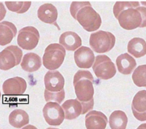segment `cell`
<instances>
[{
    "label": "cell",
    "instance_id": "obj_28",
    "mask_svg": "<svg viewBox=\"0 0 146 129\" xmlns=\"http://www.w3.org/2000/svg\"><path fill=\"white\" fill-rule=\"evenodd\" d=\"M136 129H146V123H143V124H140Z\"/></svg>",
    "mask_w": 146,
    "mask_h": 129
},
{
    "label": "cell",
    "instance_id": "obj_21",
    "mask_svg": "<svg viewBox=\"0 0 146 129\" xmlns=\"http://www.w3.org/2000/svg\"><path fill=\"white\" fill-rule=\"evenodd\" d=\"M127 51L132 57H142L146 55V41L141 37H134L128 43Z\"/></svg>",
    "mask_w": 146,
    "mask_h": 129
},
{
    "label": "cell",
    "instance_id": "obj_17",
    "mask_svg": "<svg viewBox=\"0 0 146 129\" xmlns=\"http://www.w3.org/2000/svg\"><path fill=\"white\" fill-rule=\"evenodd\" d=\"M116 63L119 72L123 75L131 74L136 67V61L135 58L128 53L118 56V57L116 58Z\"/></svg>",
    "mask_w": 146,
    "mask_h": 129
},
{
    "label": "cell",
    "instance_id": "obj_20",
    "mask_svg": "<svg viewBox=\"0 0 146 129\" xmlns=\"http://www.w3.org/2000/svg\"><path fill=\"white\" fill-rule=\"evenodd\" d=\"M42 66L40 57L35 53H27L23 56L21 67L25 71L33 73L37 71Z\"/></svg>",
    "mask_w": 146,
    "mask_h": 129
},
{
    "label": "cell",
    "instance_id": "obj_16",
    "mask_svg": "<svg viewBox=\"0 0 146 129\" xmlns=\"http://www.w3.org/2000/svg\"><path fill=\"white\" fill-rule=\"evenodd\" d=\"M59 44H61L66 51H76L82 47V38L74 31H66L59 37Z\"/></svg>",
    "mask_w": 146,
    "mask_h": 129
},
{
    "label": "cell",
    "instance_id": "obj_27",
    "mask_svg": "<svg viewBox=\"0 0 146 129\" xmlns=\"http://www.w3.org/2000/svg\"><path fill=\"white\" fill-rule=\"evenodd\" d=\"M21 129H37L35 126L34 125H31V124H27L26 126L23 127Z\"/></svg>",
    "mask_w": 146,
    "mask_h": 129
},
{
    "label": "cell",
    "instance_id": "obj_19",
    "mask_svg": "<svg viewBox=\"0 0 146 129\" xmlns=\"http://www.w3.org/2000/svg\"><path fill=\"white\" fill-rule=\"evenodd\" d=\"M17 28L12 22L3 21L0 22V45L10 44L17 35Z\"/></svg>",
    "mask_w": 146,
    "mask_h": 129
},
{
    "label": "cell",
    "instance_id": "obj_13",
    "mask_svg": "<svg viewBox=\"0 0 146 129\" xmlns=\"http://www.w3.org/2000/svg\"><path fill=\"white\" fill-rule=\"evenodd\" d=\"M134 117L140 122L146 121V90H141L135 95L132 102Z\"/></svg>",
    "mask_w": 146,
    "mask_h": 129
},
{
    "label": "cell",
    "instance_id": "obj_2",
    "mask_svg": "<svg viewBox=\"0 0 146 129\" xmlns=\"http://www.w3.org/2000/svg\"><path fill=\"white\" fill-rule=\"evenodd\" d=\"M94 77L88 70H81L76 72L73 78V86L77 99L83 107L82 115L91 111L94 108Z\"/></svg>",
    "mask_w": 146,
    "mask_h": 129
},
{
    "label": "cell",
    "instance_id": "obj_22",
    "mask_svg": "<svg viewBox=\"0 0 146 129\" xmlns=\"http://www.w3.org/2000/svg\"><path fill=\"white\" fill-rule=\"evenodd\" d=\"M9 124L15 128H22L29 124V115L23 109H15L12 111L9 117Z\"/></svg>",
    "mask_w": 146,
    "mask_h": 129
},
{
    "label": "cell",
    "instance_id": "obj_3",
    "mask_svg": "<svg viewBox=\"0 0 146 129\" xmlns=\"http://www.w3.org/2000/svg\"><path fill=\"white\" fill-rule=\"evenodd\" d=\"M70 13L88 32L98 30L102 23L100 15L92 8L90 2H72Z\"/></svg>",
    "mask_w": 146,
    "mask_h": 129
},
{
    "label": "cell",
    "instance_id": "obj_31",
    "mask_svg": "<svg viewBox=\"0 0 146 129\" xmlns=\"http://www.w3.org/2000/svg\"><path fill=\"white\" fill-rule=\"evenodd\" d=\"M1 96H2V94H1V91H0V99H1Z\"/></svg>",
    "mask_w": 146,
    "mask_h": 129
},
{
    "label": "cell",
    "instance_id": "obj_4",
    "mask_svg": "<svg viewBox=\"0 0 146 129\" xmlns=\"http://www.w3.org/2000/svg\"><path fill=\"white\" fill-rule=\"evenodd\" d=\"M44 98L46 102L61 103L65 99V79L59 71L49 70L44 76Z\"/></svg>",
    "mask_w": 146,
    "mask_h": 129
},
{
    "label": "cell",
    "instance_id": "obj_18",
    "mask_svg": "<svg viewBox=\"0 0 146 129\" xmlns=\"http://www.w3.org/2000/svg\"><path fill=\"white\" fill-rule=\"evenodd\" d=\"M62 108L64 111L65 118L67 120H73L82 115L83 107L82 103L77 99H68L62 105Z\"/></svg>",
    "mask_w": 146,
    "mask_h": 129
},
{
    "label": "cell",
    "instance_id": "obj_30",
    "mask_svg": "<svg viewBox=\"0 0 146 129\" xmlns=\"http://www.w3.org/2000/svg\"><path fill=\"white\" fill-rule=\"evenodd\" d=\"M46 129H59V128H48Z\"/></svg>",
    "mask_w": 146,
    "mask_h": 129
},
{
    "label": "cell",
    "instance_id": "obj_26",
    "mask_svg": "<svg viewBox=\"0 0 146 129\" xmlns=\"http://www.w3.org/2000/svg\"><path fill=\"white\" fill-rule=\"evenodd\" d=\"M6 15V9L4 6V4L0 2V21L4 19L5 16Z\"/></svg>",
    "mask_w": 146,
    "mask_h": 129
},
{
    "label": "cell",
    "instance_id": "obj_7",
    "mask_svg": "<svg viewBox=\"0 0 146 129\" xmlns=\"http://www.w3.org/2000/svg\"><path fill=\"white\" fill-rule=\"evenodd\" d=\"M92 68L96 76L104 80L113 78L116 74V66L107 55L96 56Z\"/></svg>",
    "mask_w": 146,
    "mask_h": 129
},
{
    "label": "cell",
    "instance_id": "obj_1",
    "mask_svg": "<svg viewBox=\"0 0 146 129\" xmlns=\"http://www.w3.org/2000/svg\"><path fill=\"white\" fill-rule=\"evenodd\" d=\"M113 15L119 25L125 30L146 27V7L139 2H116Z\"/></svg>",
    "mask_w": 146,
    "mask_h": 129
},
{
    "label": "cell",
    "instance_id": "obj_15",
    "mask_svg": "<svg viewBox=\"0 0 146 129\" xmlns=\"http://www.w3.org/2000/svg\"><path fill=\"white\" fill-rule=\"evenodd\" d=\"M37 17L44 23L57 26L56 20L58 12L56 8L51 3H45L40 5L37 10Z\"/></svg>",
    "mask_w": 146,
    "mask_h": 129
},
{
    "label": "cell",
    "instance_id": "obj_6",
    "mask_svg": "<svg viewBox=\"0 0 146 129\" xmlns=\"http://www.w3.org/2000/svg\"><path fill=\"white\" fill-rule=\"evenodd\" d=\"M116 44V37L111 32L98 31L91 33L89 39L91 49L98 53L109 52Z\"/></svg>",
    "mask_w": 146,
    "mask_h": 129
},
{
    "label": "cell",
    "instance_id": "obj_23",
    "mask_svg": "<svg viewBox=\"0 0 146 129\" xmlns=\"http://www.w3.org/2000/svg\"><path fill=\"white\" fill-rule=\"evenodd\" d=\"M108 122L111 129H125L128 124V117L123 111L116 110L110 115Z\"/></svg>",
    "mask_w": 146,
    "mask_h": 129
},
{
    "label": "cell",
    "instance_id": "obj_24",
    "mask_svg": "<svg viewBox=\"0 0 146 129\" xmlns=\"http://www.w3.org/2000/svg\"><path fill=\"white\" fill-rule=\"evenodd\" d=\"M132 81L138 87H146V64L140 65L134 70Z\"/></svg>",
    "mask_w": 146,
    "mask_h": 129
},
{
    "label": "cell",
    "instance_id": "obj_10",
    "mask_svg": "<svg viewBox=\"0 0 146 129\" xmlns=\"http://www.w3.org/2000/svg\"><path fill=\"white\" fill-rule=\"evenodd\" d=\"M43 115L46 122L52 126H59L65 119L62 106L54 102H46L43 108Z\"/></svg>",
    "mask_w": 146,
    "mask_h": 129
},
{
    "label": "cell",
    "instance_id": "obj_5",
    "mask_svg": "<svg viewBox=\"0 0 146 129\" xmlns=\"http://www.w3.org/2000/svg\"><path fill=\"white\" fill-rule=\"evenodd\" d=\"M66 51L61 44H50L46 47L43 56V64L50 71L59 69L63 63Z\"/></svg>",
    "mask_w": 146,
    "mask_h": 129
},
{
    "label": "cell",
    "instance_id": "obj_8",
    "mask_svg": "<svg viewBox=\"0 0 146 129\" xmlns=\"http://www.w3.org/2000/svg\"><path fill=\"white\" fill-rule=\"evenodd\" d=\"M22 50L16 45L6 47L0 52V70H9L21 63Z\"/></svg>",
    "mask_w": 146,
    "mask_h": 129
},
{
    "label": "cell",
    "instance_id": "obj_25",
    "mask_svg": "<svg viewBox=\"0 0 146 129\" xmlns=\"http://www.w3.org/2000/svg\"><path fill=\"white\" fill-rule=\"evenodd\" d=\"M7 9L11 12L18 14H23L29 9L31 3V2H5Z\"/></svg>",
    "mask_w": 146,
    "mask_h": 129
},
{
    "label": "cell",
    "instance_id": "obj_9",
    "mask_svg": "<svg viewBox=\"0 0 146 129\" xmlns=\"http://www.w3.org/2000/svg\"><path fill=\"white\" fill-rule=\"evenodd\" d=\"M40 33L33 26H27L21 28L18 32L17 42L18 46L23 50L31 51L38 45Z\"/></svg>",
    "mask_w": 146,
    "mask_h": 129
},
{
    "label": "cell",
    "instance_id": "obj_11",
    "mask_svg": "<svg viewBox=\"0 0 146 129\" xmlns=\"http://www.w3.org/2000/svg\"><path fill=\"white\" fill-rule=\"evenodd\" d=\"M27 90V82L25 79L15 76L8 79L3 83L2 90L6 96H21Z\"/></svg>",
    "mask_w": 146,
    "mask_h": 129
},
{
    "label": "cell",
    "instance_id": "obj_14",
    "mask_svg": "<svg viewBox=\"0 0 146 129\" xmlns=\"http://www.w3.org/2000/svg\"><path fill=\"white\" fill-rule=\"evenodd\" d=\"M108 118L99 111L91 110L85 116V127L87 129H106Z\"/></svg>",
    "mask_w": 146,
    "mask_h": 129
},
{
    "label": "cell",
    "instance_id": "obj_12",
    "mask_svg": "<svg viewBox=\"0 0 146 129\" xmlns=\"http://www.w3.org/2000/svg\"><path fill=\"white\" fill-rule=\"evenodd\" d=\"M74 59L78 67L82 69H88L93 66L95 56L91 48L82 46L75 51Z\"/></svg>",
    "mask_w": 146,
    "mask_h": 129
},
{
    "label": "cell",
    "instance_id": "obj_29",
    "mask_svg": "<svg viewBox=\"0 0 146 129\" xmlns=\"http://www.w3.org/2000/svg\"><path fill=\"white\" fill-rule=\"evenodd\" d=\"M141 4H142V5H146V3H145V2H141Z\"/></svg>",
    "mask_w": 146,
    "mask_h": 129
}]
</instances>
